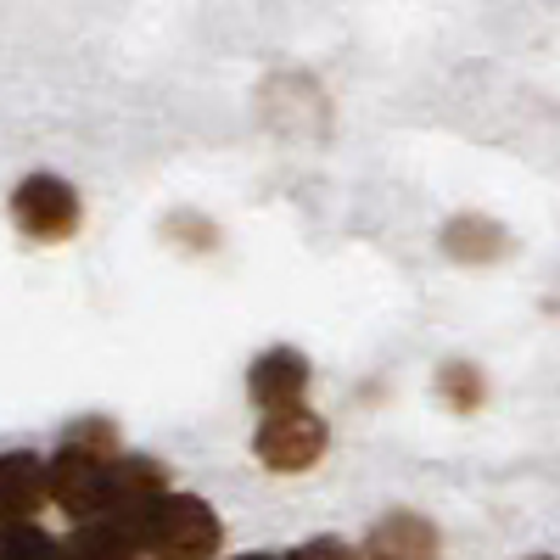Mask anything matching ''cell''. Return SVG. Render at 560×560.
I'll use <instances>...</instances> for the list:
<instances>
[{"label": "cell", "mask_w": 560, "mask_h": 560, "mask_svg": "<svg viewBox=\"0 0 560 560\" xmlns=\"http://www.w3.org/2000/svg\"><path fill=\"white\" fill-rule=\"evenodd\" d=\"M118 465V432L113 420H79V427L62 432V448L51 459V499L62 516L73 522H96L107 516V482Z\"/></svg>", "instance_id": "6da1fadb"}, {"label": "cell", "mask_w": 560, "mask_h": 560, "mask_svg": "<svg viewBox=\"0 0 560 560\" xmlns=\"http://www.w3.org/2000/svg\"><path fill=\"white\" fill-rule=\"evenodd\" d=\"M140 549L152 560H213L224 549V522L197 493H163L135 527Z\"/></svg>", "instance_id": "7a4b0ae2"}, {"label": "cell", "mask_w": 560, "mask_h": 560, "mask_svg": "<svg viewBox=\"0 0 560 560\" xmlns=\"http://www.w3.org/2000/svg\"><path fill=\"white\" fill-rule=\"evenodd\" d=\"M325 443H331L325 420H319L308 404H298V409H269V415H264V427H258V438H253V454L269 465V471L292 477V471H314L319 454H325Z\"/></svg>", "instance_id": "3957f363"}, {"label": "cell", "mask_w": 560, "mask_h": 560, "mask_svg": "<svg viewBox=\"0 0 560 560\" xmlns=\"http://www.w3.org/2000/svg\"><path fill=\"white\" fill-rule=\"evenodd\" d=\"M12 219L28 242H68L79 230V191L57 174H28L12 191Z\"/></svg>", "instance_id": "277c9868"}, {"label": "cell", "mask_w": 560, "mask_h": 560, "mask_svg": "<svg viewBox=\"0 0 560 560\" xmlns=\"http://www.w3.org/2000/svg\"><path fill=\"white\" fill-rule=\"evenodd\" d=\"M51 499V459H39L28 448L0 454V527L34 522V510Z\"/></svg>", "instance_id": "5b68a950"}, {"label": "cell", "mask_w": 560, "mask_h": 560, "mask_svg": "<svg viewBox=\"0 0 560 560\" xmlns=\"http://www.w3.org/2000/svg\"><path fill=\"white\" fill-rule=\"evenodd\" d=\"M163 493H168V471H163L158 459H147V454H118L113 482H107V516L140 527V516H147Z\"/></svg>", "instance_id": "8992f818"}, {"label": "cell", "mask_w": 560, "mask_h": 560, "mask_svg": "<svg viewBox=\"0 0 560 560\" xmlns=\"http://www.w3.org/2000/svg\"><path fill=\"white\" fill-rule=\"evenodd\" d=\"M247 393H253V404H258L264 415H269V409H298L303 393H308V359H303L298 348H269V353H258L253 370H247Z\"/></svg>", "instance_id": "52a82bcc"}, {"label": "cell", "mask_w": 560, "mask_h": 560, "mask_svg": "<svg viewBox=\"0 0 560 560\" xmlns=\"http://www.w3.org/2000/svg\"><path fill=\"white\" fill-rule=\"evenodd\" d=\"M370 560H438V527L415 510H393L370 527Z\"/></svg>", "instance_id": "ba28073f"}, {"label": "cell", "mask_w": 560, "mask_h": 560, "mask_svg": "<svg viewBox=\"0 0 560 560\" xmlns=\"http://www.w3.org/2000/svg\"><path fill=\"white\" fill-rule=\"evenodd\" d=\"M135 527L129 522H113V516H96V522H79V533L62 544V560H140Z\"/></svg>", "instance_id": "9c48e42d"}, {"label": "cell", "mask_w": 560, "mask_h": 560, "mask_svg": "<svg viewBox=\"0 0 560 560\" xmlns=\"http://www.w3.org/2000/svg\"><path fill=\"white\" fill-rule=\"evenodd\" d=\"M443 247L459 264H488V258L504 253V236H499V224H488V219H454L443 230Z\"/></svg>", "instance_id": "30bf717a"}, {"label": "cell", "mask_w": 560, "mask_h": 560, "mask_svg": "<svg viewBox=\"0 0 560 560\" xmlns=\"http://www.w3.org/2000/svg\"><path fill=\"white\" fill-rule=\"evenodd\" d=\"M0 560H62V544L34 522H18L0 527Z\"/></svg>", "instance_id": "8fae6325"}, {"label": "cell", "mask_w": 560, "mask_h": 560, "mask_svg": "<svg viewBox=\"0 0 560 560\" xmlns=\"http://www.w3.org/2000/svg\"><path fill=\"white\" fill-rule=\"evenodd\" d=\"M438 387H443V398H448V404H454L459 415H471V409L482 404V376H477L471 364H448Z\"/></svg>", "instance_id": "7c38bea8"}, {"label": "cell", "mask_w": 560, "mask_h": 560, "mask_svg": "<svg viewBox=\"0 0 560 560\" xmlns=\"http://www.w3.org/2000/svg\"><path fill=\"white\" fill-rule=\"evenodd\" d=\"M287 560H364L353 544H342V538H308L303 549H292Z\"/></svg>", "instance_id": "4fadbf2b"}, {"label": "cell", "mask_w": 560, "mask_h": 560, "mask_svg": "<svg viewBox=\"0 0 560 560\" xmlns=\"http://www.w3.org/2000/svg\"><path fill=\"white\" fill-rule=\"evenodd\" d=\"M236 560H275V555H236Z\"/></svg>", "instance_id": "5bb4252c"}, {"label": "cell", "mask_w": 560, "mask_h": 560, "mask_svg": "<svg viewBox=\"0 0 560 560\" xmlns=\"http://www.w3.org/2000/svg\"><path fill=\"white\" fill-rule=\"evenodd\" d=\"M538 560H549V555H538Z\"/></svg>", "instance_id": "9a60e30c"}]
</instances>
